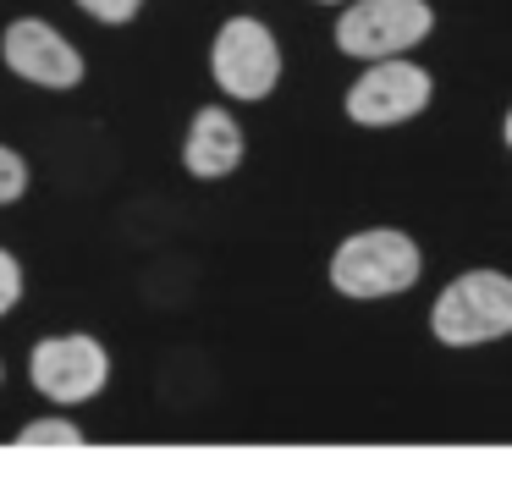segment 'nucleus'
Listing matches in <instances>:
<instances>
[{
  "label": "nucleus",
  "mask_w": 512,
  "mask_h": 501,
  "mask_svg": "<svg viewBox=\"0 0 512 501\" xmlns=\"http://www.w3.org/2000/svg\"><path fill=\"white\" fill-rule=\"evenodd\" d=\"M325 281H331V292H342L353 303L402 298L424 281V248L402 226H364V232H347L331 248Z\"/></svg>",
  "instance_id": "1"
},
{
  "label": "nucleus",
  "mask_w": 512,
  "mask_h": 501,
  "mask_svg": "<svg viewBox=\"0 0 512 501\" xmlns=\"http://www.w3.org/2000/svg\"><path fill=\"white\" fill-rule=\"evenodd\" d=\"M430 336L441 347H485L512 336V276L496 265H474L452 276L430 303Z\"/></svg>",
  "instance_id": "2"
},
{
  "label": "nucleus",
  "mask_w": 512,
  "mask_h": 501,
  "mask_svg": "<svg viewBox=\"0 0 512 501\" xmlns=\"http://www.w3.org/2000/svg\"><path fill=\"white\" fill-rule=\"evenodd\" d=\"M281 72H287V56H281V39L265 17L237 12L215 28L210 39V78L226 100L237 105H259L281 89Z\"/></svg>",
  "instance_id": "3"
},
{
  "label": "nucleus",
  "mask_w": 512,
  "mask_h": 501,
  "mask_svg": "<svg viewBox=\"0 0 512 501\" xmlns=\"http://www.w3.org/2000/svg\"><path fill=\"white\" fill-rule=\"evenodd\" d=\"M435 34V6L430 0H347L331 28V45L347 61H391L413 56Z\"/></svg>",
  "instance_id": "4"
},
{
  "label": "nucleus",
  "mask_w": 512,
  "mask_h": 501,
  "mask_svg": "<svg viewBox=\"0 0 512 501\" xmlns=\"http://www.w3.org/2000/svg\"><path fill=\"white\" fill-rule=\"evenodd\" d=\"M28 380L50 408H83L111 386V353L89 331H56L28 347Z\"/></svg>",
  "instance_id": "5"
},
{
  "label": "nucleus",
  "mask_w": 512,
  "mask_h": 501,
  "mask_svg": "<svg viewBox=\"0 0 512 501\" xmlns=\"http://www.w3.org/2000/svg\"><path fill=\"white\" fill-rule=\"evenodd\" d=\"M430 100H435L430 72L408 56H391V61H369V67L347 83L342 111L353 127L380 133V127H402V122H413V116H424Z\"/></svg>",
  "instance_id": "6"
},
{
  "label": "nucleus",
  "mask_w": 512,
  "mask_h": 501,
  "mask_svg": "<svg viewBox=\"0 0 512 501\" xmlns=\"http://www.w3.org/2000/svg\"><path fill=\"white\" fill-rule=\"evenodd\" d=\"M0 61H6L12 78L34 83V89H50V94H67L89 78L83 50L50 17H12L6 34H0Z\"/></svg>",
  "instance_id": "7"
},
{
  "label": "nucleus",
  "mask_w": 512,
  "mask_h": 501,
  "mask_svg": "<svg viewBox=\"0 0 512 501\" xmlns=\"http://www.w3.org/2000/svg\"><path fill=\"white\" fill-rule=\"evenodd\" d=\"M248 160V133L226 105H199L182 133V171L193 182H221Z\"/></svg>",
  "instance_id": "8"
},
{
  "label": "nucleus",
  "mask_w": 512,
  "mask_h": 501,
  "mask_svg": "<svg viewBox=\"0 0 512 501\" xmlns=\"http://www.w3.org/2000/svg\"><path fill=\"white\" fill-rule=\"evenodd\" d=\"M12 441H17V446H83L89 435H83V424L67 419V413H39V419L17 424Z\"/></svg>",
  "instance_id": "9"
},
{
  "label": "nucleus",
  "mask_w": 512,
  "mask_h": 501,
  "mask_svg": "<svg viewBox=\"0 0 512 501\" xmlns=\"http://www.w3.org/2000/svg\"><path fill=\"white\" fill-rule=\"evenodd\" d=\"M28 182H34V171H28L23 149L0 144V210H12V204L28 199Z\"/></svg>",
  "instance_id": "10"
},
{
  "label": "nucleus",
  "mask_w": 512,
  "mask_h": 501,
  "mask_svg": "<svg viewBox=\"0 0 512 501\" xmlns=\"http://www.w3.org/2000/svg\"><path fill=\"white\" fill-rule=\"evenodd\" d=\"M72 6L100 28H127L138 12H144V0H72Z\"/></svg>",
  "instance_id": "11"
},
{
  "label": "nucleus",
  "mask_w": 512,
  "mask_h": 501,
  "mask_svg": "<svg viewBox=\"0 0 512 501\" xmlns=\"http://www.w3.org/2000/svg\"><path fill=\"white\" fill-rule=\"evenodd\" d=\"M23 292H28V276H23V259L12 254V248H0V320L23 303Z\"/></svg>",
  "instance_id": "12"
},
{
  "label": "nucleus",
  "mask_w": 512,
  "mask_h": 501,
  "mask_svg": "<svg viewBox=\"0 0 512 501\" xmlns=\"http://www.w3.org/2000/svg\"><path fill=\"white\" fill-rule=\"evenodd\" d=\"M501 144L512 149V105H507V116H501Z\"/></svg>",
  "instance_id": "13"
},
{
  "label": "nucleus",
  "mask_w": 512,
  "mask_h": 501,
  "mask_svg": "<svg viewBox=\"0 0 512 501\" xmlns=\"http://www.w3.org/2000/svg\"><path fill=\"white\" fill-rule=\"evenodd\" d=\"M314 6H347V0H314Z\"/></svg>",
  "instance_id": "14"
},
{
  "label": "nucleus",
  "mask_w": 512,
  "mask_h": 501,
  "mask_svg": "<svg viewBox=\"0 0 512 501\" xmlns=\"http://www.w3.org/2000/svg\"><path fill=\"white\" fill-rule=\"evenodd\" d=\"M0 380H6V369H0Z\"/></svg>",
  "instance_id": "15"
}]
</instances>
